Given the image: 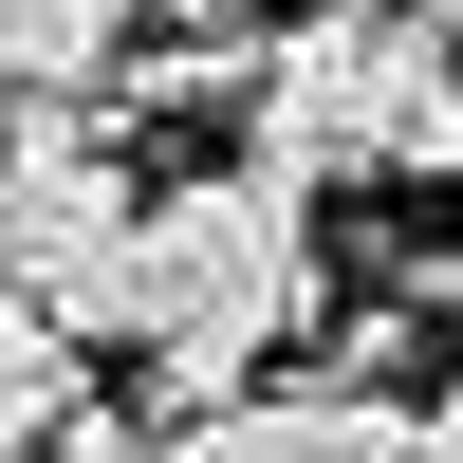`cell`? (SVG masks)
Here are the masks:
<instances>
[{
	"mask_svg": "<svg viewBox=\"0 0 463 463\" xmlns=\"http://www.w3.org/2000/svg\"><path fill=\"white\" fill-rule=\"evenodd\" d=\"M408 19H427V37H463V0H408Z\"/></svg>",
	"mask_w": 463,
	"mask_h": 463,
	"instance_id": "cell-6",
	"label": "cell"
},
{
	"mask_svg": "<svg viewBox=\"0 0 463 463\" xmlns=\"http://www.w3.org/2000/svg\"><path fill=\"white\" fill-rule=\"evenodd\" d=\"M130 56V0H0V111L19 93H111Z\"/></svg>",
	"mask_w": 463,
	"mask_h": 463,
	"instance_id": "cell-4",
	"label": "cell"
},
{
	"mask_svg": "<svg viewBox=\"0 0 463 463\" xmlns=\"http://www.w3.org/2000/svg\"><path fill=\"white\" fill-rule=\"evenodd\" d=\"M130 241H148V185H130L111 93H19L0 111V279H19V316L130 353Z\"/></svg>",
	"mask_w": 463,
	"mask_h": 463,
	"instance_id": "cell-3",
	"label": "cell"
},
{
	"mask_svg": "<svg viewBox=\"0 0 463 463\" xmlns=\"http://www.w3.org/2000/svg\"><path fill=\"white\" fill-rule=\"evenodd\" d=\"M56 427H93V334H0V463H37Z\"/></svg>",
	"mask_w": 463,
	"mask_h": 463,
	"instance_id": "cell-5",
	"label": "cell"
},
{
	"mask_svg": "<svg viewBox=\"0 0 463 463\" xmlns=\"http://www.w3.org/2000/svg\"><path fill=\"white\" fill-rule=\"evenodd\" d=\"M0 334H19V279H0Z\"/></svg>",
	"mask_w": 463,
	"mask_h": 463,
	"instance_id": "cell-7",
	"label": "cell"
},
{
	"mask_svg": "<svg viewBox=\"0 0 463 463\" xmlns=\"http://www.w3.org/2000/svg\"><path fill=\"white\" fill-rule=\"evenodd\" d=\"M334 316V241H316V185L279 167H185L148 185V241H130V353H148V427H204V408L260 390V353Z\"/></svg>",
	"mask_w": 463,
	"mask_h": 463,
	"instance_id": "cell-1",
	"label": "cell"
},
{
	"mask_svg": "<svg viewBox=\"0 0 463 463\" xmlns=\"http://www.w3.org/2000/svg\"><path fill=\"white\" fill-rule=\"evenodd\" d=\"M241 167L279 185H463V37L408 0H297L241 93Z\"/></svg>",
	"mask_w": 463,
	"mask_h": 463,
	"instance_id": "cell-2",
	"label": "cell"
}]
</instances>
